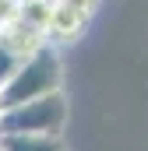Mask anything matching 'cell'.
<instances>
[{
	"mask_svg": "<svg viewBox=\"0 0 148 151\" xmlns=\"http://www.w3.org/2000/svg\"><path fill=\"white\" fill-rule=\"evenodd\" d=\"M60 84H64V60L46 42L36 53H28L18 63V70L0 84V106H18V102L39 99L46 91H57Z\"/></svg>",
	"mask_w": 148,
	"mask_h": 151,
	"instance_id": "1",
	"label": "cell"
},
{
	"mask_svg": "<svg viewBox=\"0 0 148 151\" xmlns=\"http://www.w3.org/2000/svg\"><path fill=\"white\" fill-rule=\"evenodd\" d=\"M67 127V99L64 91H46L39 99L4 106L0 113V134H64Z\"/></svg>",
	"mask_w": 148,
	"mask_h": 151,
	"instance_id": "2",
	"label": "cell"
},
{
	"mask_svg": "<svg viewBox=\"0 0 148 151\" xmlns=\"http://www.w3.org/2000/svg\"><path fill=\"white\" fill-rule=\"evenodd\" d=\"M92 14H85L81 7H71L64 0H53V11H49V21H46V39L49 42H74V39L85 32Z\"/></svg>",
	"mask_w": 148,
	"mask_h": 151,
	"instance_id": "3",
	"label": "cell"
},
{
	"mask_svg": "<svg viewBox=\"0 0 148 151\" xmlns=\"http://www.w3.org/2000/svg\"><path fill=\"white\" fill-rule=\"evenodd\" d=\"M0 39L25 60L28 53H36L39 46H46L49 39H46V32L42 28H36V25H28V21H21V18H11L7 25H0Z\"/></svg>",
	"mask_w": 148,
	"mask_h": 151,
	"instance_id": "4",
	"label": "cell"
},
{
	"mask_svg": "<svg viewBox=\"0 0 148 151\" xmlns=\"http://www.w3.org/2000/svg\"><path fill=\"white\" fill-rule=\"evenodd\" d=\"M4 151H67L64 137L57 134H0Z\"/></svg>",
	"mask_w": 148,
	"mask_h": 151,
	"instance_id": "5",
	"label": "cell"
},
{
	"mask_svg": "<svg viewBox=\"0 0 148 151\" xmlns=\"http://www.w3.org/2000/svg\"><path fill=\"white\" fill-rule=\"evenodd\" d=\"M49 11H53V0H21L14 18H21V21H28V25H36V28H42V32H46Z\"/></svg>",
	"mask_w": 148,
	"mask_h": 151,
	"instance_id": "6",
	"label": "cell"
},
{
	"mask_svg": "<svg viewBox=\"0 0 148 151\" xmlns=\"http://www.w3.org/2000/svg\"><path fill=\"white\" fill-rule=\"evenodd\" d=\"M18 63H21V56H18V53H14V49H11V46L0 39V84H4L7 77L18 70Z\"/></svg>",
	"mask_w": 148,
	"mask_h": 151,
	"instance_id": "7",
	"label": "cell"
},
{
	"mask_svg": "<svg viewBox=\"0 0 148 151\" xmlns=\"http://www.w3.org/2000/svg\"><path fill=\"white\" fill-rule=\"evenodd\" d=\"M18 4H21V0H0V25H7V21L18 14Z\"/></svg>",
	"mask_w": 148,
	"mask_h": 151,
	"instance_id": "8",
	"label": "cell"
},
{
	"mask_svg": "<svg viewBox=\"0 0 148 151\" xmlns=\"http://www.w3.org/2000/svg\"><path fill=\"white\" fill-rule=\"evenodd\" d=\"M64 4H71V7H81L85 14H92V11L99 7V0H64Z\"/></svg>",
	"mask_w": 148,
	"mask_h": 151,
	"instance_id": "9",
	"label": "cell"
},
{
	"mask_svg": "<svg viewBox=\"0 0 148 151\" xmlns=\"http://www.w3.org/2000/svg\"><path fill=\"white\" fill-rule=\"evenodd\" d=\"M0 113H4V106H0Z\"/></svg>",
	"mask_w": 148,
	"mask_h": 151,
	"instance_id": "10",
	"label": "cell"
},
{
	"mask_svg": "<svg viewBox=\"0 0 148 151\" xmlns=\"http://www.w3.org/2000/svg\"><path fill=\"white\" fill-rule=\"evenodd\" d=\"M0 151H4V148H0Z\"/></svg>",
	"mask_w": 148,
	"mask_h": 151,
	"instance_id": "11",
	"label": "cell"
}]
</instances>
